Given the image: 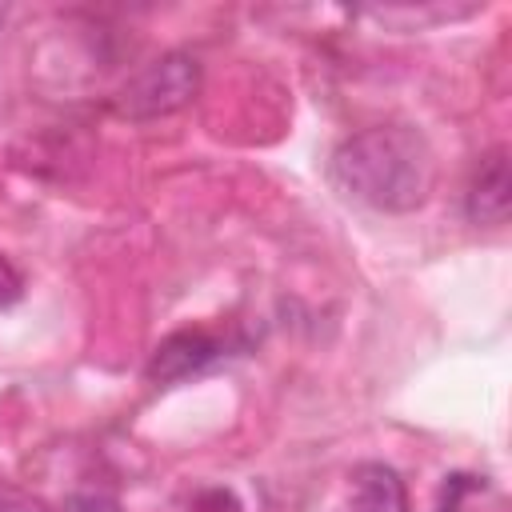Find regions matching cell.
<instances>
[{
  "instance_id": "6da1fadb",
  "label": "cell",
  "mask_w": 512,
  "mask_h": 512,
  "mask_svg": "<svg viewBox=\"0 0 512 512\" xmlns=\"http://www.w3.org/2000/svg\"><path fill=\"white\" fill-rule=\"evenodd\" d=\"M328 180L376 212H416L436 184V156L412 124H372L336 144Z\"/></svg>"
},
{
  "instance_id": "7a4b0ae2",
  "label": "cell",
  "mask_w": 512,
  "mask_h": 512,
  "mask_svg": "<svg viewBox=\"0 0 512 512\" xmlns=\"http://www.w3.org/2000/svg\"><path fill=\"white\" fill-rule=\"evenodd\" d=\"M200 92V60L188 52H164L124 80L112 96V112L124 120H160L192 104Z\"/></svg>"
},
{
  "instance_id": "3957f363",
  "label": "cell",
  "mask_w": 512,
  "mask_h": 512,
  "mask_svg": "<svg viewBox=\"0 0 512 512\" xmlns=\"http://www.w3.org/2000/svg\"><path fill=\"white\" fill-rule=\"evenodd\" d=\"M220 356H228V340L224 336H216L208 328H180V332H168L152 348L144 376L152 384H176V380H184L192 372H204Z\"/></svg>"
},
{
  "instance_id": "277c9868",
  "label": "cell",
  "mask_w": 512,
  "mask_h": 512,
  "mask_svg": "<svg viewBox=\"0 0 512 512\" xmlns=\"http://www.w3.org/2000/svg\"><path fill=\"white\" fill-rule=\"evenodd\" d=\"M512 212V164H508V148L496 144L480 156L468 192H464V216L480 228H496L504 224Z\"/></svg>"
},
{
  "instance_id": "5b68a950",
  "label": "cell",
  "mask_w": 512,
  "mask_h": 512,
  "mask_svg": "<svg viewBox=\"0 0 512 512\" xmlns=\"http://www.w3.org/2000/svg\"><path fill=\"white\" fill-rule=\"evenodd\" d=\"M352 508L348 512H412L408 488L392 464L364 460L352 468Z\"/></svg>"
},
{
  "instance_id": "8992f818",
  "label": "cell",
  "mask_w": 512,
  "mask_h": 512,
  "mask_svg": "<svg viewBox=\"0 0 512 512\" xmlns=\"http://www.w3.org/2000/svg\"><path fill=\"white\" fill-rule=\"evenodd\" d=\"M60 512H124V504L104 488H76L64 496Z\"/></svg>"
},
{
  "instance_id": "52a82bcc",
  "label": "cell",
  "mask_w": 512,
  "mask_h": 512,
  "mask_svg": "<svg viewBox=\"0 0 512 512\" xmlns=\"http://www.w3.org/2000/svg\"><path fill=\"white\" fill-rule=\"evenodd\" d=\"M188 512H244V504H240V496H236L232 488H224V484H208V488L192 492Z\"/></svg>"
},
{
  "instance_id": "ba28073f",
  "label": "cell",
  "mask_w": 512,
  "mask_h": 512,
  "mask_svg": "<svg viewBox=\"0 0 512 512\" xmlns=\"http://www.w3.org/2000/svg\"><path fill=\"white\" fill-rule=\"evenodd\" d=\"M484 488V480H476V476H444V488H440V512H460L464 508V496H472V492H480Z\"/></svg>"
},
{
  "instance_id": "9c48e42d",
  "label": "cell",
  "mask_w": 512,
  "mask_h": 512,
  "mask_svg": "<svg viewBox=\"0 0 512 512\" xmlns=\"http://www.w3.org/2000/svg\"><path fill=\"white\" fill-rule=\"evenodd\" d=\"M20 296H24V276H20V268H16L8 256H0V308H12Z\"/></svg>"
},
{
  "instance_id": "30bf717a",
  "label": "cell",
  "mask_w": 512,
  "mask_h": 512,
  "mask_svg": "<svg viewBox=\"0 0 512 512\" xmlns=\"http://www.w3.org/2000/svg\"><path fill=\"white\" fill-rule=\"evenodd\" d=\"M0 512H48L36 496H24L16 488H0Z\"/></svg>"
}]
</instances>
